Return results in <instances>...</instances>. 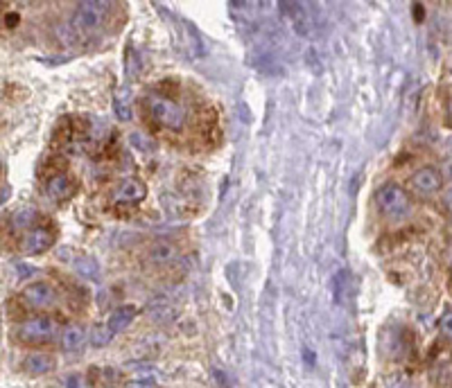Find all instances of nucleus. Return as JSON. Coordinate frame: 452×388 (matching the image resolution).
<instances>
[{
    "label": "nucleus",
    "mask_w": 452,
    "mask_h": 388,
    "mask_svg": "<svg viewBox=\"0 0 452 388\" xmlns=\"http://www.w3.org/2000/svg\"><path fill=\"white\" fill-rule=\"evenodd\" d=\"M376 203L380 208V212L392 221H401L412 212L410 196H407V192L398 183L380 185L378 192H376Z\"/></svg>",
    "instance_id": "f257e3e1"
},
{
    "label": "nucleus",
    "mask_w": 452,
    "mask_h": 388,
    "mask_svg": "<svg viewBox=\"0 0 452 388\" xmlns=\"http://www.w3.org/2000/svg\"><path fill=\"white\" fill-rule=\"evenodd\" d=\"M150 111L154 115V120L161 122L163 126L168 129H181L186 122V113L175 99H168V97H161V95H152L150 97Z\"/></svg>",
    "instance_id": "f03ea898"
},
{
    "label": "nucleus",
    "mask_w": 452,
    "mask_h": 388,
    "mask_svg": "<svg viewBox=\"0 0 452 388\" xmlns=\"http://www.w3.org/2000/svg\"><path fill=\"white\" fill-rule=\"evenodd\" d=\"M108 14V3H97V0H86V3H79L75 9V16H72V27L81 32L88 30H97L102 21Z\"/></svg>",
    "instance_id": "7ed1b4c3"
},
{
    "label": "nucleus",
    "mask_w": 452,
    "mask_h": 388,
    "mask_svg": "<svg viewBox=\"0 0 452 388\" xmlns=\"http://www.w3.org/2000/svg\"><path fill=\"white\" fill-rule=\"evenodd\" d=\"M18 334H21L23 341L30 343H43L50 341L54 334H57V323L50 316H34V319L25 321L21 328H18Z\"/></svg>",
    "instance_id": "20e7f679"
},
{
    "label": "nucleus",
    "mask_w": 452,
    "mask_h": 388,
    "mask_svg": "<svg viewBox=\"0 0 452 388\" xmlns=\"http://www.w3.org/2000/svg\"><path fill=\"white\" fill-rule=\"evenodd\" d=\"M443 185V178L439 174V169H434V167H421V169H416L412 178H410V187L414 189L416 194H421V196H432V194H437L439 189Z\"/></svg>",
    "instance_id": "39448f33"
},
{
    "label": "nucleus",
    "mask_w": 452,
    "mask_h": 388,
    "mask_svg": "<svg viewBox=\"0 0 452 388\" xmlns=\"http://www.w3.org/2000/svg\"><path fill=\"white\" fill-rule=\"evenodd\" d=\"M54 289L48 282H30L23 289V301L34 310H48L54 305Z\"/></svg>",
    "instance_id": "423d86ee"
},
{
    "label": "nucleus",
    "mask_w": 452,
    "mask_h": 388,
    "mask_svg": "<svg viewBox=\"0 0 452 388\" xmlns=\"http://www.w3.org/2000/svg\"><path fill=\"white\" fill-rule=\"evenodd\" d=\"M54 242V235L45 228H32L25 233V237L21 239V251L25 255H39V253L48 251Z\"/></svg>",
    "instance_id": "0eeeda50"
},
{
    "label": "nucleus",
    "mask_w": 452,
    "mask_h": 388,
    "mask_svg": "<svg viewBox=\"0 0 452 388\" xmlns=\"http://www.w3.org/2000/svg\"><path fill=\"white\" fill-rule=\"evenodd\" d=\"M145 196H147V187H145L143 180L127 178L124 183L118 187L115 201H120V203H136V201H143Z\"/></svg>",
    "instance_id": "6e6552de"
},
{
    "label": "nucleus",
    "mask_w": 452,
    "mask_h": 388,
    "mask_svg": "<svg viewBox=\"0 0 452 388\" xmlns=\"http://www.w3.org/2000/svg\"><path fill=\"white\" fill-rule=\"evenodd\" d=\"M134 316H136V307L134 305H120L118 310L111 312V316H108L106 328L111 330V334H120V332H124L127 328H129Z\"/></svg>",
    "instance_id": "1a4fd4ad"
},
{
    "label": "nucleus",
    "mask_w": 452,
    "mask_h": 388,
    "mask_svg": "<svg viewBox=\"0 0 452 388\" xmlns=\"http://www.w3.org/2000/svg\"><path fill=\"white\" fill-rule=\"evenodd\" d=\"M86 341V332L81 325H68V328H63L61 332V348L68 350V352H75L84 346Z\"/></svg>",
    "instance_id": "9d476101"
},
{
    "label": "nucleus",
    "mask_w": 452,
    "mask_h": 388,
    "mask_svg": "<svg viewBox=\"0 0 452 388\" xmlns=\"http://www.w3.org/2000/svg\"><path fill=\"white\" fill-rule=\"evenodd\" d=\"M48 194L54 199V201H63L72 194V183L66 174H54L48 178Z\"/></svg>",
    "instance_id": "9b49d317"
},
{
    "label": "nucleus",
    "mask_w": 452,
    "mask_h": 388,
    "mask_svg": "<svg viewBox=\"0 0 452 388\" xmlns=\"http://www.w3.org/2000/svg\"><path fill=\"white\" fill-rule=\"evenodd\" d=\"M280 7H285V12L292 16V23H294V30L301 34V36H307L310 34V27H312V23H310V18H307V12L303 9V5H298V3H289V7L292 9H287V5L283 3Z\"/></svg>",
    "instance_id": "f8f14e48"
},
{
    "label": "nucleus",
    "mask_w": 452,
    "mask_h": 388,
    "mask_svg": "<svg viewBox=\"0 0 452 388\" xmlns=\"http://www.w3.org/2000/svg\"><path fill=\"white\" fill-rule=\"evenodd\" d=\"M23 368L27 373H34V375H41V373H50L54 368V359L50 355H43V352H34L25 361H23Z\"/></svg>",
    "instance_id": "ddd939ff"
},
{
    "label": "nucleus",
    "mask_w": 452,
    "mask_h": 388,
    "mask_svg": "<svg viewBox=\"0 0 452 388\" xmlns=\"http://www.w3.org/2000/svg\"><path fill=\"white\" fill-rule=\"evenodd\" d=\"M175 258H177V248L168 242L154 244V246L150 248V253H147V260L154 262V264H168V262H172Z\"/></svg>",
    "instance_id": "4468645a"
},
{
    "label": "nucleus",
    "mask_w": 452,
    "mask_h": 388,
    "mask_svg": "<svg viewBox=\"0 0 452 388\" xmlns=\"http://www.w3.org/2000/svg\"><path fill=\"white\" fill-rule=\"evenodd\" d=\"M75 269H77V273L81 278H88V280H95L99 276V267H97V262L93 260H88V258H81L75 262Z\"/></svg>",
    "instance_id": "2eb2a0df"
},
{
    "label": "nucleus",
    "mask_w": 452,
    "mask_h": 388,
    "mask_svg": "<svg viewBox=\"0 0 452 388\" xmlns=\"http://www.w3.org/2000/svg\"><path fill=\"white\" fill-rule=\"evenodd\" d=\"M36 217L39 214H36L34 208H23V210L14 217V223L18 226V228H27V226H34Z\"/></svg>",
    "instance_id": "dca6fc26"
},
{
    "label": "nucleus",
    "mask_w": 452,
    "mask_h": 388,
    "mask_svg": "<svg viewBox=\"0 0 452 388\" xmlns=\"http://www.w3.org/2000/svg\"><path fill=\"white\" fill-rule=\"evenodd\" d=\"M111 339H113V334H111V330L106 328V325H104V328H95L93 334H90V343H93L95 348L106 346V343L111 341Z\"/></svg>",
    "instance_id": "f3484780"
},
{
    "label": "nucleus",
    "mask_w": 452,
    "mask_h": 388,
    "mask_svg": "<svg viewBox=\"0 0 452 388\" xmlns=\"http://www.w3.org/2000/svg\"><path fill=\"white\" fill-rule=\"evenodd\" d=\"M113 111H115L118 117H120V120H124V122H129V120H131V108H129V104L124 102V99L115 97V102H113Z\"/></svg>",
    "instance_id": "a211bd4d"
},
{
    "label": "nucleus",
    "mask_w": 452,
    "mask_h": 388,
    "mask_svg": "<svg viewBox=\"0 0 452 388\" xmlns=\"http://www.w3.org/2000/svg\"><path fill=\"white\" fill-rule=\"evenodd\" d=\"M81 377L79 375H68V377H63L61 379V388H81Z\"/></svg>",
    "instance_id": "6ab92c4d"
},
{
    "label": "nucleus",
    "mask_w": 452,
    "mask_h": 388,
    "mask_svg": "<svg viewBox=\"0 0 452 388\" xmlns=\"http://www.w3.org/2000/svg\"><path fill=\"white\" fill-rule=\"evenodd\" d=\"M129 140H131L134 147H138V149H150V147H152L150 142H145L143 133H131V135H129Z\"/></svg>",
    "instance_id": "aec40b11"
},
{
    "label": "nucleus",
    "mask_w": 452,
    "mask_h": 388,
    "mask_svg": "<svg viewBox=\"0 0 452 388\" xmlns=\"http://www.w3.org/2000/svg\"><path fill=\"white\" fill-rule=\"evenodd\" d=\"M441 330H443V334H448V337L452 339V312L443 314V319H441Z\"/></svg>",
    "instance_id": "412c9836"
},
{
    "label": "nucleus",
    "mask_w": 452,
    "mask_h": 388,
    "mask_svg": "<svg viewBox=\"0 0 452 388\" xmlns=\"http://www.w3.org/2000/svg\"><path fill=\"white\" fill-rule=\"evenodd\" d=\"M129 388H154V379H136L129 384Z\"/></svg>",
    "instance_id": "4be33fe9"
},
{
    "label": "nucleus",
    "mask_w": 452,
    "mask_h": 388,
    "mask_svg": "<svg viewBox=\"0 0 452 388\" xmlns=\"http://www.w3.org/2000/svg\"><path fill=\"white\" fill-rule=\"evenodd\" d=\"M18 21H21V18H18V14H7V16H5V25H7V27H16Z\"/></svg>",
    "instance_id": "5701e85b"
},
{
    "label": "nucleus",
    "mask_w": 452,
    "mask_h": 388,
    "mask_svg": "<svg viewBox=\"0 0 452 388\" xmlns=\"http://www.w3.org/2000/svg\"><path fill=\"white\" fill-rule=\"evenodd\" d=\"M446 208H448V212L452 217V187L446 189Z\"/></svg>",
    "instance_id": "b1692460"
},
{
    "label": "nucleus",
    "mask_w": 452,
    "mask_h": 388,
    "mask_svg": "<svg viewBox=\"0 0 452 388\" xmlns=\"http://www.w3.org/2000/svg\"><path fill=\"white\" fill-rule=\"evenodd\" d=\"M9 194H12V192H9V187H7V183H5V185H3V203H7V196H9Z\"/></svg>",
    "instance_id": "393cba45"
}]
</instances>
